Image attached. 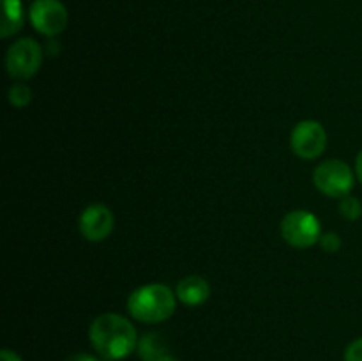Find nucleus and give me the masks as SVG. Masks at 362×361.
I'll use <instances>...</instances> for the list:
<instances>
[{"label":"nucleus","instance_id":"20e7f679","mask_svg":"<svg viewBox=\"0 0 362 361\" xmlns=\"http://www.w3.org/2000/svg\"><path fill=\"white\" fill-rule=\"evenodd\" d=\"M313 183L320 193L331 198H343L354 188V172L341 159H327L313 172Z\"/></svg>","mask_w":362,"mask_h":361},{"label":"nucleus","instance_id":"f03ea898","mask_svg":"<svg viewBox=\"0 0 362 361\" xmlns=\"http://www.w3.org/2000/svg\"><path fill=\"white\" fill-rule=\"evenodd\" d=\"M177 294L163 283H148L133 290L127 299L131 317L147 324H156L170 319L175 311Z\"/></svg>","mask_w":362,"mask_h":361},{"label":"nucleus","instance_id":"0eeeda50","mask_svg":"<svg viewBox=\"0 0 362 361\" xmlns=\"http://www.w3.org/2000/svg\"><path fill=\"white\" fill-rule=\"evenodd\" d=\"M293 154L303 159H315L327 147V133L318 120H300L290 134Z\"/></svg>","mask_w":362,"mask_h":361},{"label":"nucleus","instance_id":"9d476101","mask_svg":"<svg viewBox=\"0 0 362 361\" xmlns=\"http://www.w3.org/2000/svg\"><path fill=\"white\" fill-rule=\"evenodd\" d=\"M4 16L0 25V35L11 38L21 30L25 23V11L21 0H2Z\"/></svg>","mask_w":362,"mask_h":361},{"label":"nucleus","instance_id":"2eb2a0df","mask_svg":"<svg viewBox=\"0 0 362 361\" xmlns=\"http://www.w3.org/2000/svg\"><path fill=\"white\" fill-rule=\"evenodd\" d=\"M345 361H362V338L349 343L345 349Z\"/></svg>","mask_w":362,"mask_h":361},{"label":"nucleus","instance_id":"6ab92c4d","mask_svg":"<svg viewBox=\"0 0 362 361\" xmlns=\"http://www.w3.org/2000/svg\"><path fill=\"white\" fill-rule=\"evenodd\" d=\"M159 361H179V360H177L175 356H172V354H165V356H163Z\"/></svg>","mask_w":362,"mask_h":361},{"label":"nucleus","instance_id":"1a4fd4ad","mask_svg":"<svg viewBox=\"0 0 362 361\" xmlns=\"http://www.w3.org/2000/svg\"><path fill=\"white\" fill-rule=\"evenodd\" d=\"M175 294L187 306H200L211 297V285L202 276H186L179 282Z\"/></svg>","mask_w":362,"mask_h":361},{"label":"nucleus","instance_id":"39448f33","mask_svg":"<svg viewBox=\"0 0 362 361\" xmlns=\"http://www.w3.org/2000/svg\"><path fill=\"white\" fill-rule=\"evenodd\" d=\"M281 236L290 246L293 248H310L320 241L322 227L320 222L311 212L297 209L288 212L281 222Z\"/></svg>","mask_w":362,"mask_h":361},{"label":"nucleus","instance_id":"ddd939ff","mask_svg":"<svg viewBox=\"0 0 362 361\" xmlns=\"http://www.w3.org/2000/svg\"><path fill=\"white\" fill-rule=\"evenodd\" d=\"M339 212H341L343 218H346L349 222H356L362 216V204L359 198L352 197V195H346L339 202Z\"/></svg>","mask_w":362,"mask_h":361},{"label":"nucleus","instance_id":"a211bd4d","mask_svg":"<svg viewBox=\"0 0 362 361\" xmlns=\"http://www.w3.org/2000/svg\"><path fill=\"white\" fill-rule=\"evenodd\" d=\"M356 176L362 184V151L357 154V159H356Z\"/></svg>","mask_w":362,"mask_h":361},{"label":"nucleus","instance_id":"f8f14e48","mask_svg":"<svg viewBox=\"0 0 362 361\" xmlns=\"http://www.w3.org/2000/svg\"><path fill=\"white\" fill-rule=\"evenodd\" d=\"M9 103L16 108H23L32 101V88L25 81H14L9 88Z\"/></svg>","mask_w":362,"mask_h":361},{"label":"nucleus","instance_id":"9b49d317","mask_svg":"<svg viewBox=\"0 0 362 361\" xmlns=\"http://www.w3.org/2000/svg\"><path fill=\"white\" fill-rule=\"evenodd\" d=\"M138 354L144 361H159L166 353V342L158 333H147L138 340Z\"/></svg>","mask_w":362,"mask_h":361},{"label":"nucleus","instance_id":"dca6fc26","mask_svg":"<svg viewBox=\"0 0 362 361\" xmlns=\"http://www.w3.org/2000/svg\"><path fill=\"white\" fill-rule=\"evenodd\" d=\"M67 361H99V360L95 356H92V354L78 353V354H73V356L67 357Z\"/></svg>","mask_w":362,"mask_h":361},{"label":"nucleus","instance_id":"f3484780","mask_svg":"<svg viewBox=\"0 0 362 361\" xmlns=\"http://www.w3.org/2000/svg\"><path fill=\"white\" fill-rule=\"evenodd\" d=\"M0 360L2 361H21V357L18 356L14 350H9V349H4L2 353H0Z\"/></svg>","mask_w":362,"mask_h":361},{"label":"nucleus","instance_id":"6e6552de","mask_svg":"<svg viewBox=\"0 0 362 361\" xmlns=\"http://www.w3.org/2000/svg\"><path fill=\"white\" fill-rule=\"evenodd\" d=\"M78 225H80V232L85 239L99 243L113 232L115 218L105 204H92L81 212Z\"/></svg>","mask_w":362,"mask_h":361},{"label":"nucleus","instance_id":"423d86ee","mask_svg":"<svg viewBox=\"0 0 362 361\" xmlns=\"http://www.w3.org/2000/svg\"><path fill=\"white\" fill-rule=\"evenodd\" d=\"M30 23L39 34L55 38L66 30L69 14L60 0H34L28 11Z\"/></svg>","mask_w":362,"mask_h":361},{"label":"nucleus","instance_id":"4468645a","mask_svg":"<svg viewBox=\"0 0 362 361\" xmlns=\"http://www.w3.org/2000/svg\"><path fill=\"white\" fill-rule=\"evenodd\" d=\"M318 244L322 246V250L327 251V253H336V251L341 248V239L336 232H325L320 236Z\"/></svg>","mask_w":362,"mask_h":361},{"label":"nucleus","instance_id":"f257e3e1","mask_svg":"<svg viewBox=\"0 0 362 361\" xmlns=\"http://www.w3.org/2000/svg\"><path fill=\"white\" fill-rule=\"evenodd\" d=\"M95 353L108 361H119L129 356L138 347L134 326L119 314H103L92 321L88 329Z\"/></svg>","mask_w":362,"mask_h":361},{"label":"nucleus","instance_id":"7ed1b4c3","mask_svg":"<svg viewBox=\"0 0 362 361\" xmlns=\"http://www.w3.org/2000/svg\"><path fill=\"white\" fill-rule=\"evenodd\" d=\"M42 62V48L30 38H21L9 46L6 55V69L13 80L23 81L34 76Z\"/></svg>","mask_w":362,"mask_h":361}]
</instances>
